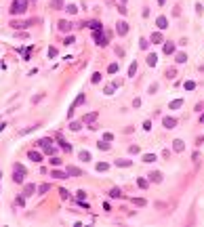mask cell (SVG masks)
Here are the masks:
<instances>
[{
	"instance_id": "obj_39",
	"label": "cell",
	"mask_w": 204,
	"mask_h": 227,
	"mask_svg": "<svg viewBox=\"0 0 204 227\" xmlns=\"http://www.w3.org/2000/svg\"><path fill=\"white\" fill-rule=\"evenodd\" d=\"M80 124H82V122H78V120H76V122H70V130H74V132L80 130Z\"/></svg>"
},
{
	"instance_id": "obj_30",
	"label": "cell",
	"mask_w": 204,
	"mask_h": 227,
	"mask_svg": "<svg viewBox=\"0 0 204 227\" xmlns=\"http://www.w3.org/2000/svg\"><path fill=\"white\" fill-rule=\"evenodd\" d=\"M175 76H177V70H175V67H168V70H166V78H168V80H173Z\"/></svg>"
},
{
	"instance_id": "obj_40",
	"label": "cell",
	"mask_w": 204,
	"mask_h": 227,
	"mask_svg": "<svg viewBox=\"0 0 204 227\" xmlns=\"http://www.w3.org/2000/svg\"><path fill=\"white\" fill-rule=\"evenodd\" d=\"M139 47H141V49L145 51V49L149 47V40H145V38H141V40H139Z\"/></svg>"
},
{
	"instance_id": "obj_22",
	"label": "cell",
	"mask_w": 204,
	"mask_h": 227,
	"mask_svg": "<svg viewBox=\"0 0 204 227\" xmlns=\"http://www.w3.org/2000/svg\"><path fill=\"white\" fill-rule=\"evenodd\" d=\"M95 120H97V114L95 111L93 114H86V116L82 118V122H95Z\"/></svg>"
},
{
	"instance_id": "obj_14",
	"label": "cell",
	"mask_w": 204,
	"mask_h": 227,
	"mask_svg": "<svg viewBox=\"0 0 204 227\" xmlns=\"http://www.w3.org/2000/svg\"><path fill=\"white\" fill-rule=\"evenodd\" d=\"M183 141H181V139H175L173 141V151H177V154H181V151H183Z\"/></svg>"
},
{
	"instance_id": "obj_29",
	"label": "cell",
	"mask_w": 204,
	"mask_h": 227,
	"mask_svg": "<svg viewBox=\"0 0 204 227\" xmlns=\"http://www.w3.org/2000/svg\"><path fill=\"white\" fill-rule=\"evenodd\" d=\"M65 11L70 13V15H76V13H78V7H76V4H67V7H65Z\"/></svg>"
},
{
	"instance_id": "obj_47",
	"label": "cell",
	"mask_w": 204,
	"mask_h": 227,
	"mask_svg": "<svg viewBox=\"0 0 204 227\" xmlns=\"http://www.w3.org/2000/svg\"><path fill=\"white\" fill-rule=\"evenodd\" d=\"M135 204H137V206H145V200H141V198H137V200H133Z\"/></svg>"
},
{
	"instance_id": "obj_33",
	"label": "cell",
	"mask_w": 204,
	"mask_h": 227,
	"mask_svg": "<svg viewBox=\"0 0 204 227\" xmlns=\"http://www.w3.org/2000/svg\"><path fill=\"white\" fill-rule=\"evenodd\" d=\"M137 185H139V187H143V189H145V187H147V185H149V181H147V179H143V177H141V179H137Z\"/></svg>"
},
{
	"instance_id": "obj_32",
	"label": "cell",
	"mask_w": 204,
	"mask_h": 227,
	"mask_svg": "<svg viewBox=\"0 0 204 227\" xmlns=\"http://www.w3.org/2000/svg\"><path fill=\"white\" fill-rule=\"evenodd\" d=\"M133 162L130 160H124V158H120V160H116V166H130Z\"/></svg>"
},
{
	"instance_id": "obj_1",
	"label": "cell",
	"mask_w": 204,
	"mask_h": 227,
	"mask_svg": "<svg viewBox=\"0 0 204 227\" xmlns=\"http://www.w3.org/2000/svg\"><path fill=\"white\" fill-rule=\"evenodd\" d=\"M36 145L44 151V154H49V156H53L55 154V145H53V139H49V137H42V139H38L36 141Z\"/></svg>"
},
{
	"instance_id": "obj_2",
	"label": "cell",
	"mask_w": 204,
	"mask_h": 227,
	"mask_svg": "<svg viewBox=\"0 0 204 227\" xmlns=\"http://www.w3.org/2000/svg\"><path fill=\"white\" fill-rule=\"evenodd\" d=\"M26 175H28V170H26L23 164H15L13 166V181H15V183H23Z\"/></svg>"
},
{
	"instance_id": "obj_44",
	"label": "cell",
	"mask_w": 204,
	"mask_h": 227,
	"mask_svg": "<svg viewBox=\"0 0 204 227\" xmlns=\"http://www.w3.org/2000/svg\"><path fill=\"white\" fill-rule=\"evenodd\" d=\"M51 164L53 166H61V160H59V158H51Z\"/></svg>"
},
{
	"instance_id": "obj_50",
	"label": "cell",
	"mask_w": 204,
	"mask_h": 227,
	"mask_svg": "<svg viewBox=\"0 0 204 227\" xmlns=\"http://www.w3.org/2000/svg\"><path fill=\"white\" fill-rule=\"evenodd\" d=\"M164 2H166V0H158V4H164Z\"/></svg>"
},
{
	"instance_id": "obj_3",
	"label": "cell",
	"mask_w": 204,
	"mask_h": 227,
	"mask_svg": "<svg viewBox=\"0 0 204 227\" xmlns=\"http://www.w3.org/2000/svg\"><path fill=\"white\" fill-rule=\"evenodd\" d=\"M9 11H11V15H23L28 11V0H15Z\"/></svg>"
},
{
	"instance_id": "obj_4",
	"label": "cell",
	"mask_w": 204,
	"mask_h": 227,
	"mask_svg": "<svg viewBox=\"0 0 204 227\" xmlns=\"http://www.w3.org/2000/svg\"><path fill=\"white\" fill-rule=\"evenodd\" d=\"M149 42H152V44H162V42H164V36H162V30H158V32H154V34L149 36Z\"/></svg>"
},
{
	"instance_id": "obj_12",
	"label": "cell",
	"mask_w": 204,
	"mask_h": 227,
	"mask_svg": "<svg viewBox=\"0 0 204 227\" xmlns=\"http://www.w3.org/2000/svg\"><path fill=\"white\" fill-rule=\"evenodd\" d=\"M162 172H158V170H154V172H149V181H152V183H160V181H162Z\"/></svg>"
},
{
	"instance_id": "obj_38",
	"label": "cell",
	"mask_w": 204,
	"mask_h": 227,
	"mask_svg": "<svg viewBox=\"0 0 204 227\" xmlns=\"http://www.w3.org/2000/svg\"><path fill=\"white\" fill-rule=\"evenodd\" d=\"M74 42H76V38H74V36H65V40H63L65 47H70V44H74Z\"/></svg>"
},
{
	"instance_id": "obj_18",
	"label": "cell",
	"mask_w": 204,
	"mask_h": 227,
	"mask_svg": "<svg viewBox=\"0 0 204 227\" xmlns=\"http://www.w3.org/2000/svg\"><path fill=\"white\" fill-rule=\"evenodd\" d=\"M51 175H53L55 179H67V177H70V175H67V170H65V172H63V170H53Z\"/></svg>"
},
{
	"instance_id": "obj_20",
	"label": "cell",
	"mask_w": 204,
	"mask_h": 227,
	"mask_svg": "<svg viewBox=\"0 0 204 227\" xmlns=\"http://www.w3.org/2000/svg\"><path fill=\"white\" fill-rule=\"evenodd\" d=\"M34 189H36V187H34V185H32V183H28V185H26V187H23V196H26V198H30V196H32V194H34Z\"/></svg>"
},
{
	"instance_id": "obj_35",
	"label": "cell",
	"mask_w": 204,
	"mask_h": 227,
	"mask_svg": "<svg viewBox=\"0 0 204 227\" xmlns=\"http://www.w3.org/2000/svg\"><path fill=\"white\" fill-rule=\"evenodd\" d=\"M51 9H63V0H53V2H51Z\"/></svg>"
},
{
	"instance_id": "obj_52",
	"label": "cell",
	"mask_w": 204,
	"mask_h": 227,
	"mask_svg": "<svg viewBox=\"0 0 204 227\" xmlns=\"http://www.w3.org/2000/svg\"><path fill=\"white\" fill-rule=\"evenodd\" d=\"M120 2H122V4H124V2H126V0H120Z\"/></svg>"
},
{
	"instance_id": "obj_37",
	"label": "cell",
	"mask_w": 204,
	"mask_h": 227,
	"mask_svg": "<svg viewBox=\"0 0 204 227\" xmlns=\"http://www.w3.org/2000/svg\"><path fill=\"white\" fill-rule=\"evenodd\" d=\"M88 28H90V30H103L99 21H90V23H88Z\"/></svg>"
},
{
	"instance_id": "obj_17",
	"label": "cell",
	"mask_w": 204,
	"mask_h": 227,
	"mask_svg": "<svg viewBox=\"0 0 204 227\" xmlns=\"http://www.w3.org/2000/svg\"><path fill=\"white\" fill-rule=\"evenodd\" d=\"M57 141L61 143V147H63L65 151H72V145H70V143H67L65 139H61V135H57Z\"/></svg>"
},
{
	"instance_id": "obj_19",
	"label": "cell",
	"mask_w": 204,
	"mask_h": 227,
	"mask_svg": "<svg viewBox=\"0 0 204 227\" xmlns=\"http://www.w3.org/2000/svg\"><path fill=\"white\" fill-rule=\"evenodd\" d=\"M109 143H111V141H105V139H101V141L97 143V147H99L101 151H107V149H109Z\"/></svg>"
},
{
	"instance_id": "obj_51",
	"label": "cell",
	"mask_w": 204,
	"mask_h": 227,
	"mask_svg": "<svg viewBox=\"0 0 204 227\" xmlns=\"http://www.w3.org/2000/svg\"><path fill=\"white\" fill-rule=\"evenodd\" d=\"M200 122H204V114H202V116H200Z\"/></svg>"
},
{
	"instance_id": "obj_21",
	"label": "cell",
	"mask_w": 204,
	"mask_h": 227,
	"mask_svg": "<svg viewBox=\"0 0 204 227\" xmlns=\"http://www.w3.org/2000/svg\"><path fill=\"white\" fill-rule=\"evenodd\" d=\"M158 158H156V154H145L143 156V162H147V164H152V162H156Z\"/></svg>"
},
{
	"instance_id": "obj_25",
	"label": "cell",
	"mask_w": 204,
	"mask_h": 227,
	"mask_svg": "<svg viewBox=\"0 0 204 227\" xmlns=\"http://www.w3.org/2000/svg\"><path fill=\"white\" fill-rule=\"evenodd\" d=\"M156 63H158V55H154V53H152V55L147 57V65H152V67H154Z\"/></svg>"
},
{
	"instance_id": "obj_46",
	"label": "cell",
	"mask_w": 204,
	"mask_h": 227,
	"mask_svg": "<svg viewBox=\"0 0 204 227\" xmlns=\"http://www.w3.org/2000/svg\"><path fill=\"white\" fill-rule=\"evenodd\" d=\"M103 139H105V141H114V135H111V132H105Z\"/></svg>"
},
{
	"instance_id": "obj_42",
	"label": "cell",
	"mask_w": 204,
	"mask_h": 227,
	"mask_svg": "<svg viewBox=\"0 0 204 227\" xmlns=\"http://www.w3.org/2000/svg\"><path fill=\"white\" fill-rule=\"evenodd\" d=\"M101 80V74H93V76H90V82H93V84H97Z\"/></svg>"
},
{
	"instance_id": "obj_27",
	"label": "cell",
	"mask_w": 204,
	"mask_h": 227,
	"mask_svg": "<svg viewBox=\"0 0 204 227\" xmlns=\"http://www.w3.org/2000/svg\"><path fill=\"white\" fill-rule=\"evenodd\" d=\"M175 59H177V63H185V61H187V55H185V53H177Z\"/></svg>"
},
{
	"instance_id": "obj_15",
	"label": "cell",
	"mask_w": 204,
	"mask_h": 227,
	"mask_svg": "<svg viewBox=\"0 0 204 227\" xmlns=\"http://www.w3.org/2000/svg\"><path fill=\"white\" fill-rule=\"evenodd\" d=\"M118 86H120V82H114V84H107V86L103 88V93H105V95H114V90H116Z\"/></svg>"
},
{
	"instance_id": "obj_34",
	"label": "cell",
	"mask_w": 204,
	"mask_h": 227,
	"mask_svg": "<svg viewBox=\"0 0 204 227\" xmlns=\"http://www.w3.org/2000/svg\"><path fill=\"white\" fill-rule=\"evenodd\" d=\"M49 189H51V185H49V183H42V185L38 187V194H47Z\"/></svg>"
},
{
	"instance_id": "obj_48",
	"label": "cell",
	"mask_w": 204,
	"mask_h": 227,
	"mask_svg": "<svg viewBox=\"0 0 204 227\" xmlns=\"http://www.w3.org/2000/svg\"><path fill=\"white\" fill-rule=\"evenodd\" d=\"M17 204H21V206H23V204H26V196H19V198H17Z\"/></svg>"
},
{
	"instance_id": "obj_24",
	"label": "cell",
	"mask_w": 204,
	"mask_h": 227,
	"mask_svg": "<svg viewBox=\"0 0 204 227\" xmlns=\"http://www.w3.org/2000/svg\"><path fill=\"white\" fill-rule=\"evenodd\" d=\"M181 105H183V99H177V101H170V105H168V107H170V109H179Z\"/></svg>"
},
{
	"instance_id": "obj_9",
	"label": "cell",
	"mask_w": 204,
	"mask_h": 227,
	"mask_svg": "<svg viewBox=\"0 0 204 227\" xmlns=\"http://www.w3.org/2000/svg\"><path fill=\"white\" fill-rule=\"evenodd\" d=\"M162 124H164V128H168V130H170V128H175V126H177V118H170V116H166V118L162 120Z\"/></svg>"
},
{
	"instance_id": "obj_10",
	"label": "cell",
	"mask_w": 204,
	"mask_h": 227,
	"mask_svg": "<svg viewBox=\"0 0 204 227\" xmlns=\"http://www.w3.org/2000/svg\"><path fill=\"white\" fill-rule=\"evenodd\" d=\"M80 103H84V93H80V95H78V99H76L74 103H72V109L67 111V116H72V114H74V109H76V107H78Z\"/></svg>"
},
{
	"instance_id": "obj_8",
	"label": "cell",
	"mask_w": 204,
	"mask_h": 227,
	"mask_svg": "<svg viewBox=\"0 0 204 227\" xmlns=\"http://www.w3.org/2000/svg\"><path fill=\"white\" fill-rule=\"evenodd\" d=\"M30 23H32V21H13L11 28L13 30H26V28H30Z\"/></svg>"
},
{
	"instance_id": "obj_43",
	"label": "cell",
	"mask_w": 204,
	"mask_h": 227,
	"mask_svg": "<svg viewBox=\"0 0 204 227\" xmlns=\"http://www.w3.org/2000/svg\"><path fill=\"white\" fill-rule=\"evenodd\" d=\"M49 57H51V59H53V57H57V49H55V47H51V49H49Z\"/></svg>"
},
{
	"instance_id": "obj_6",
	"label": "cell",
	"mask_w": 204,
	"mask_h": 227,
	"mask_svg": "<svg viewBox=\"0 0 204 227\" xmlns=\"http://www.w3.org/2000/svg\"><path fill=\"white\" fill-rule=\"evenodd\" d=\"M57 25H59V32H65V34H67V32H72V28H74V25H72L67 19H61Z\"/></svg>"
},
{
	"instance_id": "obj_45",
	"label": "cell",
	"mask_w": 204,
	"mask_h": 227,
	"mask_svg": "<svg viewBox=\"0 0 204 227\" xmlns=\"http://www.w3.org/2000/svg\"><path fill=\"white\" fill-rule=\"evenodd\" d=\"M59 194H61V198H63V200H67V198H70V194H67V189H59Z\"/></svg>"
},
{
	"instance_id": "obj_13",
	"label": "cell",
	"mask_w": 204,
	"mask_h": 227,
	"mask_svg": "<svg viewBox=\"0 0 204 227\" xmlns=\"http://www.w3.org/2000/svg\"><path fill=\"white\" fill-rule=\"evenodd\" d=\"M162 51H164V55H173L175 53V42H166L164 40V49Z\"/></svg>"
},
{
	"instance_id": "obj_49",
	"label": "cell",
	"mask_w": 204,
	"mask_h": 227,
	"mask_svg": "<svg viewBox=\"0 0 204 227\" xmlns=\"http://www.w3.org/2000/svg\"><path fill=\"white\" fill-rule=\"evenodd\" d=\"M156 90H158V84H152V86H149V95H154Z\"/></svg>"
},
{
	"instance_id": "obj_7",
	"label": "cell",
	"mask_w": 204,
	"mask_h": 227,
	"mask_svg": "<svg viewBox=\"0 0 204 227\" xmlns=\"http://www.w3.org/2000/svg\"><path fill=\"white\" fill-rule=\"evenodd\" d=\"M156 28H158V30H166V28H168V19H166L164 15H160V17L156 19Z\"/></svg>"
},
{
	"instance_id": "obj_31",
	"label": "cell",
	"mask_w": 204,
	"mask_h": 227,
	"mask_svg": "<svg viewBox=\"0 0 204 227\" xmlns=\"http://www.w3.org/2000/svg\"><path fill=\"white\" fill-rule=\"evenodd\" d=\"M135 74H137V63H135V61H133V63H130V67H128V76L133 78Z\"/></svg>"
},
{
	"instance_id": "obj_16",
	"label": "cell",
	"mask_w": 204,
	"mask_h": 227,
	"mask_svg": "<svg viewBox=\"0 0 204 227\" xmlns=\"http://www.w3.org/2000/svg\"><path fill=\"white\" fill-rule=\"evenodd\" d=\"M67 175H70V177H80V175H82V170H80V168H76V166H67Z\"/></svg>"
},
{
	"instance_id": "obj_41",
	"label": "cell",
	"mask_w": 204,
	"mask_h": 227,
	"mask_svg": "<svg viewBox=\"0 0 204 227\" xmlns=\"http://www.w3.org/2000/svg\"><path fill=\"white\" fill-rule=\"evenodd\" d=\"M194 88H196V82L187 80V82H185V90H194Z\"/></svg>"
},
{
	"instance_id": "obj_36",
	"label": "cell",
	"mask_w": 204,
	"mask_h": 227,
	"mask_svg": "<svg viewBox=\"0 0 204 227\" xmlns=\"http://www.w3.org/2000/svg\"><path fill=\"white\" fill-rule=\"evenodd\" d=\"M107 72H109V74H116V72H118V63H109V65H107Z\"/></svg>"
},
{
	"instance_id": "obj_28",
	"label": "cell",
	"mask_w": 204,
	"mask_h": 227,
	"mask_svg": "<svg viewBox=\"0 0 204 227\" xmlns=\"http://www.w3.org/2000/svg\"><path fill=\"white\" fill-rule=\"evenodd\" d=\"M120 196H122V194H120L118 187H111V189H109V198H120Z\"/></svg>"
},
{
	"instance_id": "obj_23",
	"label": "cell",
	"mask_w": 204,
	"mask_h": 227,
	"mask_svg": "<svg viewBox=\"0 0 204 227\" xmlns=\"http://www.w3.org/2000/svg\"><path fill=\"white\" fill-rule=\"evenodd\" d=\"M78 158H80L82 162H90V154H88V151H80V154H78Z\"/></svg>"
},
{
	"instance_id": "obj_26",
	"label": "cell",
	"mask_w": 204,
	"mask_h": 227,
	"mask_svg": "<svg viewBox=\"0 0 204 227\" xmlns=\"http://www.w3.org/2000/svg\"><path fill=\"white\" fill-rule=\"evenodd\" d=\"M95 168H97L99 172H103V170H109V164H107V162H99V164H97Z\"/></svg>"
},
{
	"instance_id": "obj_5",
	"label": "cell",
	"mask_w": 204,
	"mask_h": 227,
	"mask_svg": "<svg viewBox=\"0 0 204 227\" xmlns=\"http://www.w3.org/2000/svg\"><path fill=\"white\" fill-rule=\"evenodd\" d=\"M116 25H118V28H116L118 36H126V34H128V23H126V21H118Z\"/></svg>"
},
{
	"instance_id": "obj_11",
	"label": "cell",
	"mask_w": 204,
	"mask_h": 227,
	"mask_svg": "<svg viewBox=\"0 0 204 227\" xmlns=\"http://www.w3.org/2000/svg\"><path fill=\"white\" fill-rule=\"evenodd\" d=\"M28 158H30L32 162H42V154H40V151H34V149L28 151Z\"/></svg>"
}]
</instances>
